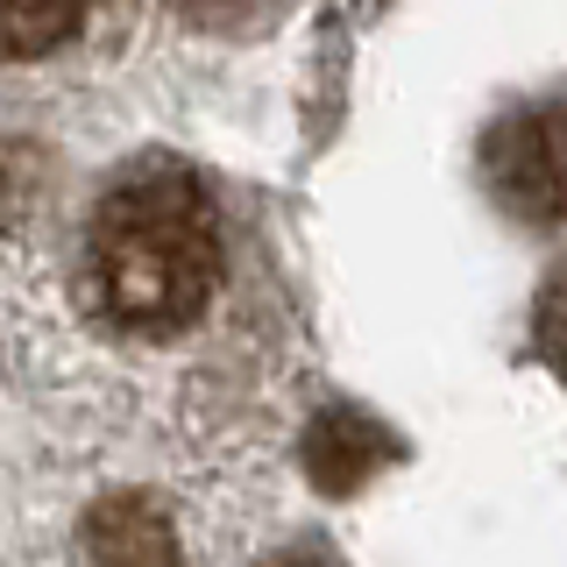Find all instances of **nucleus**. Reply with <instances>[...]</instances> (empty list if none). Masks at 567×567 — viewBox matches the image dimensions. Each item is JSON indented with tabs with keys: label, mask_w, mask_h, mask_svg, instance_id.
Segmentation results:
<instances>
[{
	"label": "nucleus",
	"mask_w": 567,
	"mask_h": 567,
	"mask_svg": "<svg viewBox=\"0 0 567 567\" xmlns=\"http://www.w3.org/2000/svg\"><path fill=\"white\" fill-rule=\"evenodd\" d=\"M85 277L114 327L171 333L199 319L220 284V227H213L206 192L171 164L114 177L85 235Z\"/></svg>",
	"instance_id": "f257e3e1"
},
{
	"label": "nucleus",
	"mask_w": 567,
	"mask_h": 567,
	"mask_svg": "<svg viewBox=\"0 0 567 567\" xmlns=\"http://www.w3.org/2000/svg\"><path fill=\"white\" fill-rule=\"evenodd\" d=\"M489 185L525 220H567V100L532 106L489 135Z\"/></svg>",
	"instance_id": "f03ea898"
},
{
	"label": "nucleus",
	"mask_w": 567,
	"mask_h": 567,
	"mask_svg": "<svg viewBox=\"0 0 567 567\" xmlns=\"http://www.w3.org/2000/svg\"><path fill=\"white\" fill-rule=\"evenodd\" d=\"M383 461H398V440H390L369 412L333 404V412L312 419V433H306V475H312L327 496H354L369 475L383 468Z\"/></svg>",
	"instance_id": "7ed1b4c3"
},
{
	"label": "nucleus",
	"mask_w": 567,
	"mask_h": 567,
	"mask_svg": "<svg viewBox=\"0 0 567 567\" xmlns=\"http://www.w3.org/2000/svg\"><path fill=\"white\" fill-rule=\"evenodd\" d=\"M85 560L93 567H177V525L156 496H106L85 518Z\"/></svg>",
	"instance_id": "20e7f679"
},
{
	"label": "nucleus",
	"mask_w": 567,
	"mask_h": 567,
	"mask_svg": "<svg viewBox=\"0 0 567 567\" xmlns=\"http://www.w3.org/2000/svg\"><path fill=\"white\" fill-rule=\"evenodd\" d=\"M85 0H0V58H43L79 29Z\"/></svg>",
	"instance_id": "39448f33"
},
{
	"label": "nucleus",
	"mask_w": 567,
	"mask_h": 567,
	"mask_svg": "<svg viewBox=\"0 0 567 567\" xmlns=\"http://www.w3.org/2000/svg\"><path fill=\"white\" fill-rule=\"evenodd\" d=\"M35 177H43L35 150H0V220L29 213V199H35Z\"/></svg>",
	"instance_id": "423d86ee"
},
{
	"label": "nucleus",
	"mask_w": 567,
	"mask_h": 567,
	"mask_svg": "<svg viewBox=\"0 0 567 567\" xmlns=\"http://www.w3.org/2000/svg\"><path fill=\"white\" fill-rule=\"evenodd\" d=\"M539 354L554 369H567V277H554L539 298Z\"/></svg>",
	"instance_id": "0eeeda50"
},
{
	"label": "nucleus",
	"mask_w": 567,
	"mask_h": 567,
	"mask_svg": "<svg viewBox=\"0 0 567 567\" xmlns=\"http://www.w3.org/2000/svg\"><path fill=\"white\" fill-rule=\"evenodd\" d=\"M262 567H327L319 554H277V560H262Z\"/></svg>",
	"instance_id": "6e6552de"
}]
</instances>
